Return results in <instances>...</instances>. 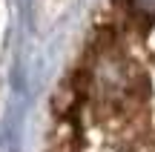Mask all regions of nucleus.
<instances>
[{"instance_id":"nucleus-1","label":"nucleus","mask_w":155,"mask_h":152,"mask_svg":"<svg viewBox=\"0 0 155 152\" xmlns=\"http://www.w3.org/2000/svg\"><path fill=\"white\" fill-rule=\"evenodd\" d=\"M92 83L101 92V98H106V101H127L138 86V72L129 63V57L104 55L95 66Z\"/></svg>"},{"instance_id":"nucleus-2","label":"nucleus","mask_w":155,"mask_h":152,"mask_svg":"<svg viewBox=\"0 0 155 152\" xmlns=\"http://www.w3.org/2000/svg\"><path fill=\"white\" fill-rule=\"evenodd\" d=\"M129 11L144 20H155V0H129Z\"/></svg>"},{"instance_id":"nucleus-3","label":"nucleus","mask_w":155,"mask_h":152,"mask_svg":"<svg viewBox=\"0 0 155 152\" xmlns=\"http://www.w3.org/2000/svg\"><path fill=\"white\" fill-rule=\"evenodd\" d=\"M147 49L155 55V20L150 23V32H147Z\"/></svg>"}]
</instances>
